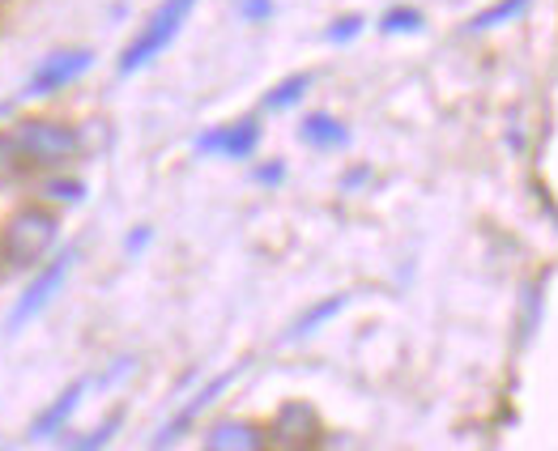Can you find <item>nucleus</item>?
I'll return each instance as SVG.
<instances>
[{"label":"nucleus","mask_w":558,"mask_h":451,"mask_svg":"<svg viewBox=\"0 0 558 451\" xmlns=\"http://www.w3.org/2000/svg\"><path fill=\"white\" fill-rule=\"evenodd\" d=\"M31 200H39L56 214H69V209L90 200V183L77 171H47V175H35V196Z\"/></svg>","instance_id":"9b49d317"},{"label":"nucleus","mask_w":558,"mask_h":451,"mask_svg":"<svg viewBox=\"0 0 558 451\" xmlns=\"http://www.w3.org/2000/svg\"><path fill=\"white\" fill-rule=\"evenodd\" d=\"M299 141H303L307 149L332 154V149H345V145H350V129H345L332 111H312V115H303V124H299Z\"/></svg>","instance_id":"f8f14e48"},{"label":"nucleus","mask_w":558,"mask_h":451,"mask_svg":"<svg viewBox=\"0 0 558 451\" xmlns=\"http://www.w3.org/2000/svg\"><path fill=\"white\" fill-rule=\"evenodd\" d=\"M94 69V51L90 47H56L47 51L44 60L35 64V73L26 77L22 94L13 102H44V98H56L64 94L73 82H82L86 73Z\"/></svg>","instance_id":"39448f33"},{"label":"nucleus","mask_w":558,"mask_h":451,"mask_svg":"<svg viewBox=\"0 0 558 451\" xmlns=\"http://www.w3.org/2000/svg\"><path fill=\"white\" fill-rule=\"evenodd\" d=\"M73 269H77V247H73V243H69V247H56L44 265L26 277V285L17 290V298H13L9 316H4V332L17 337L22 328H31L35 319L44 316L47 307L60 298V290H64V281L73 277Z\"/></svg>","instance_id":"7ed1b4c3"},{"label":"nucleus","mask_w":558,"mask_h":451,"mask_svg":"<svg viewBox=\"0 0 558 451\" xmlns=\"http://www.w3.org/2000/svg\"><path fill=\"white\" fill-rule=\"evenodd\" d=\"M239 375H243V366H231V370L214 375L205 388H196V392H192V401H184V405L175 409V413L162 422V430L149 439V451H171V448H175V443L184 439L187 430H192V426H196V422H201L209 409H214L218 401H222V397H227V392H231Z\"/></svg>","instance_id":"0eeeda50"},{"label":"nucleus","mask_w":558,"mask_h":451,"mask_svg":"<svg viewBox=\"0 0 558 451\" xmlns=\"http://www.w3.org/2000/svg\"><path fill=\"white\" fill-rule=\"evenodd\" d=\"M64 214L47 209L39 200L17 205L4 222H0V269L4 272H35L47 256L60 247V226Z\"/></svg>","instance_id":"f03ea898"},{"label":"nucleus","mask_w":558,"mask_h":451,"mask_svg":"<svg viewBox=\"0 0 558 451\" xmlns=\"http://www.w3.org/2000/svg\"><path fill=\"white\" fill-rule=\"evenodd\" d=\"M363 31H367V17H363V13H341L337 22H328L325 26V44L345 47V44H354Z\"/></svg>","instance_id":"a211bd4d"},{"label":"nucleus","mask_w":558,"mask_h":451,"mask_svg":"<svg viewBox=\"0 0 558 451\" xmlns=\"http://www.w3.org/2000/svg\"><path fill=\"white\" fill-rule=\"evenodd\" d=\"M201 451H274L269 443V430L260 422H247V417H222L205 430V443Z\"/></svg>","instance_id":"9d476101"},{"label":"nucleus","mask_w":558,"mask_h":451,"mask_svg":"<svg viewBox=\"0 0 558 451\" xmlns=\"http://www.w3.org/2000/svg\"><path fill=\"white\" fill-rule=\"evenodd\" d=\"M0 451H9V448H0Z\"/></svg>","instance_id":"5701e85b"},{"label":"nucleus","mask_w":558,"mask_h":451,"mask_svg":"<svg viewBox=\"0 0 558 451\" xmlns=\"http://www.w3.org/2000/svg\"><path fill=\"white\" fill-rule=\"evenodd\" d=\"M345 307H350V294H328V298H320V303H312L303 316L290 324L286 341H307V337H316V332H320L325 324H332Z\"/></svg>","instance_id":"ddd939ff"},{"label":"nucleus","mask_w":558,"mask_h":451,"mask_svg":"<svg viewBox=\"0 0 558 451\" xmlns=\"http://www.w3.org/2000/svg\"><path fill=\"white\" fill-rule=\"evenodd\" d=\"M120 426H124V409H111V413H107V417H102L94 430L77 435L69 451H107V448H111V439L120 435Z\"/></svg>","instance_id":"dca6fc26"},{"label":"nucleus","mask_w":558,"mask_h":451,"mask_svg":"<svg viewBox=\"0 0 558 451\" xmlns=\"http://www.w3.org/2000/svg\"><path fill=\"white\" fill-rule=\"evenodd\" d=\"M196 4H201V0H162V4L141 22V31L129 39V47L120 51L116 73H120V77H137L141 69H149L167 47L180 39V31L187 26V17H192Z\"/></svg>","instance_id":"20e7f679"},{"label":"nucleus","mask_w":558,"mask_h":451,"mask_svg":"<svg viewBox=\"0 0 558 451\" xmlns=\"http://www.w3.org/2000/svg\"><path fill=\"white\" fill-rule=\"evenodd\" d=\"M379 31L384 35H422L426 31V17L414 4H392L384 17H379Z\"/></svg>","instance_id":"f3484780"},{"label":"nucleus","mask_w":558,"mask_h":451,"mask_svg":"<svg viewBox=\"0 0 558 451\" xmlns=\"http://www.w3.org/2000/svg\"><path fill=\"white\" fill-rule=\"evenodd\" d=\"M265 430H269V443H274V448H281V451H316L320 435H325V426H320L316 409L303 405V401L281 405Z\"/></svg>","instance_id":"1a4fd4ad"},{"label":"nucleus","mask_w":558,"mask_h":451,"mask_svg":"<svg viewBox=\"0 0 558 451\" xmlns=\"http://www.w3.org/2000/svg\"><path fill=\"white\" fill-rule=\"evenodd\" d=\"M13 180H22V162H17V149H13L9 133L0 129V187Z\"/></svg>","instance_id":"aec40b11"},{"label":"nucleus","mask_w":558,"mask_h":451,"mask_svg":"<svg viewBox=\"0 0 558 451\" xmlns=\"http://www.w3.org/2000/svg\"><path fill=\"white\" fill-rule=\"evenodd\" d=\"M312 82H316V73H290V77H281L274 90L260 98V107L269 111V115H278V111H290V107H299L307 90H312Z\"/></svg>","instance_id":"4468645a"},{"label":"nucleus","mask_w":558,"mask_h":451,"mask_svg":"<svg viewBox=\"0 0 558 451\" xmlns=\"http://www.w3.org/2000/svg\"><path fill=\"white\" fill-rule=\"evenodd\" d=\"M94 392V375H77V379H69L51 401H47L35 417H31V426H26V443H51V439H60L64 430H69V422H73V413L82 409V401Z\"/></svg>","instance_id":"6e6552de"},{"label":"nucleus","mask_w":558,"mask_h":451,"mask_svg":"<svg viewBox=\"0 0 558 451\" xmlns=\"http://www.w3.org/2000/svg\"><path fill=\"white\" fill-rule=\"evenodd\" d=\"M286 175H290V167H286L281 158H269V162H256V167H252V180L260 183V187H281Z\"/></svg>","instance_id":"412c9836"},{"label":"nucleus","mask_w":558,"mask_h":451,"mask_svg":"<svg viewBox=\"0 0 558 451\" xmlns=\"http://www.w3.org/2000/svg\"><path fill=\"white\" fill-rule=\"evenodd\" d=\"M533 0H495V4H486L482 13H473L469 17V35H486V31H495V26H508L515 17H524V9H529Z\"/></svg>","instance_id":"2eb2a0df"},{"label":"nucleus","mask_w":558,"mask_h":451,"mask_svg":"<svg viewBox=\"0 0 558 451\" xmlns=\"http://www.w3.org/2000/svg\"><path fill=\"white\" fill-rule=\"evenodd\" d=\"M4 133L17 149L22 175L73 171L86 158V133L60 115H17V120H9Z\"/></svg>","instance_id":"f257e3e1"},{"label":"nucleus","mask_w":558,"mask_h":451,"mask_svg":"<svg viewBox=\"0 0 558 451\" xmlns=\"http://www.w3.org/2000/svg\"><path fill=\"white\" fill-rule=\"evenodd\" d=\"M260 141H265V124L260 115H239L227 124H214L205 133H196L192 149L201 158H222V162H252L260 154Z\"/></svg>","instance_id":"423d86ee"},{"label":"nucleus","mask_w":558,"mask_h":451,"mask_svg":"<svg viewBox=\"0 0 558 451\" xmlns=\"http://www.w3.org/2000/svg\"><path fill=\"white\" fill-rule=\"evenodd\" d=\"M234 13H239V22H247V26H265V22H274L278 4H274V0H234Z\"/></svg>","instance_id":"6ab92c4d"},{"label":"nucleus","mask_w":558,"mask_h":451,"mask_svg":"<svg viewBox=\"0 0 558 451\" xmlns=\"http://www.w3.org/2000/svg\"><path fill=\"white\" fill-rule=\"evenodd\" d=\"M149 247H154V226L141 222V226H133V230L124 234V256H129V260H137V256H145Z\"/></svg>","instance_id":"4be33fe9"}]
</instances>
